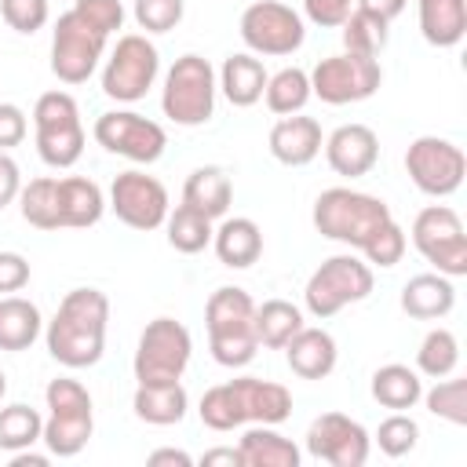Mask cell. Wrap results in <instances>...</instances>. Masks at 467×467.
I'll return each mask as SVG.
<instances>
[{
	"mask_svg": "<svg viewBox=\"0 0 467 467\" xmlns=\"http://www.w3.org/2000/svg\"><path fill=\"white\" fill-rule=\"evenodd\" d=\"M109 208L113 215L131 230H157L168 219V190L157 175H146L139 168L120 171L109 186Z\"/></svg>",
	"mask_w": 467,
	"mask_h": 467,
	"instance_id": "cell-17",
	"label": "cell"
},
{
	"mask_svg": "<svg viewBox=\"0 0 467 467\" xmlns=\"http://www.w3.org/2000/svg\"><path fill=\"white\" fill-rule=\"evenodd\" d=\"M416 441H420V423H416L412 416H405V412H390V416L376 427V445H379V452L390 456V460L409 456V452L416 449Z\"/></svg>",
	"mask_w": 467,
	"mask_h": 467,
	"instance_id": "cell-40",
	"label": "cell"
},
{
	"mask_svg": "<svg viewBox=\"0 0 467 467\" xmlns=\"http://www.w3.org/2000/svg\"><path fill=\"white\" fill-rule=\"evenodd\" d=\"M51 452H33V449H18L11 452V467H47Z\"/></svg>",
	"mask_w": 467,
	"mask_h": 467,
	"instance_id": "cell-52",
	"label": "cell"
},
{
	"mask_svg": "<svg viewBox=\"0 0 467 467\" xmlns=\"http://www.w3.org/2000/svg\"><path fill=\"white\" fill-rule=\"evenodd\" d=\"M29 285V259L22 252H0V296L22 292Z\"/></svg>",
	"mask_w": 467,
	"mask_h": 467,
	"instance_id": "cell-46",
	"label": "cell"
},
{
	"mask_svg": "<svg viewBox=\"0 0 467 467\" xmlns=\"http://www.w3.org/2000/svg\"><path fill=\"white\" fill-rule=\"evenodd\" d=\"M230 201H234V182H230V171L219 168V164H201L186 175V186H182V204L197 208L201 215H208L212 223L223 219L230 212Z\"/></svg>",
	"mask_w": 467,
	"mask_h": 467,
	"instance_id": "cell-24",
	"label": "cell"
},
{
	"mask_svg": "<svg viewBox=\"0 0 467 467\" xmlns=\"http://www.w3.org/2000/svg\"><path fill=\"white\" fill-rule=\"evenodd\" d=\"M212 244H215V255L223 266L230 270H248L252 263H259L263 255V230L255 219L248 215H234V219H223L212 234Z\"/></svg>",
	"mask_w": 467,
	"mask_h": 467,
	"instance_id": "cell-22",
	"label": "cell"
},
{
	"mask_svg": "<svg viewBox=\"0 0 467 467\" xmlns=\"http://www.w3.org/2000/svg\"><path fill=\"white\" fill-rule=\"evenodd\" d=\"M73 11L91 29H99L102 36H109V33H117L124 26V4L120 0H73Z\"/></svg>",
	"mask_w": 467,
	"mask_h": 467,
	"instance_id": "cell-44",
	"label": "cell"
},
{
	"mask_svg": "<svg viewBox=\"0 0 467 467\" xmlns=\"http://www.w3.org/2000/svg\"><path fill=\"white\" fill-rule=\"evenodd\" d=\"M109 325V299L99 288H73L44 328L47 354L66 368H91L102 361Z\"/></svg>",
	"mask_w": 467,
	"mask_h": 467,
	"instance_id": "cell-1",
	"label": "cell"
},
{
	"mask_svg": "<svg viewBox=\"0 0 467 467\" xmlns=\"http://www.w3.org/2000/svg\"><path fill=\"white\" fill-rule=\"evenodd\" d=\"M190 354H193L190 328L175 317H153L139 336L131 372L139 383H171V379H182Z\"/></svg>",
	"mask_w": 467,
	"mask_h": 467,
	"instance_id": "cell-9",
	"label": "cell"
},
{
	"mask_svg": "<svg viewBox=\"0 0 467 467\" xmlns=\"http://www.w3.org/2000/svg\"><path fill=\"white\" fill-rule=\"evenodd\" d=\"M44 401H47V416H44V434L40 441L47 445L51 456L58 460H69L77 456L91 431H95V409H91V394L80 379H69V376H58L47 383L44 390Z\"/></svg>",
	"mask_w": 467,
	"mask_h": 467,
	"instance_id": "cell-5",
	"label": "cell"
},
{
	"mask_svg": "<svg viewBox=\"0 0 467 467\" xmlns=\"http://www.w3.org/2000/svg\"><path fill=\"white\" fill-rule=\"evenodd\" d=\"M161 73V55L146 33H124L102 66V91L117 102H139Z\"/></svg>",
	"mask_w": 467,
	"mask_h": 467,
	"instance_id": "cell-10",
	"label": "cell"
},
{
	"mask_svg": "<svg viewBox=\"0 0 467 467\" xmlns=\"http://www.w3.org/2000/svg\"><path fill=\"white\" fill-rule=\"evenodd\" d=\"M241 40L252 55H292L306 40L303 15L281 0H255L241 11Z\"/></svg>",
	"mask_w": 467,
	"mask_h": 467,
	"instance_id": "cell-13",
	"label": "cell"
},
{
	"mask_svg": "<svg viewBox=\"0 0 467 467\" xmlns=\"http://www.w3.org/2000/svg\"><path fill=\"white\" fill-rule=\"evenodd\" d=\"M106 40L99 29H91L73 7L66 15H58L55 22V33H51V73L62 80V84H84L102 55H106Z\"/></svg>",
	"mask_w": 467,
	"mask_h": 467,
	"instance_id": "cell-14",
	"label": "cell"
},
{
	"mask_svg": "<svg viewBox=\"0 0 467 467\" xmlns=\"http://www.w3.org/2000/svg\"><path fill=\"white\" fill-rule=\"evenodd\" d=\"M44 332V317L36 303L22 296H0V350H29Z\"/></svg>",
	"mask_w": 467,
	"mask_h": 467,
	"instance_id": "cell-30",
	"label": "cell"
},
{
	"mask_svg": "<svg viewBox=\"0 0 467 467\" xmlns=\"http://www.w3.org/2000/svg\"><path fill=\"white\" fill-rule=\"evenodd\" d=\"M383 84V69L376 58L368 55H328L310 69V95H317L328 106H350V102H365L379 91Z\"/></svg>",
	"mask_w": 467,
	"mask_h": 467,
	"instance_id": "cell-11",
	"label": "cell"
},
{
	"mask_svg": "<svg viewBox=\"0 0 467 467\" xmlns=\"http://www.w3.org/2000/svg\"><path fill=\"white\" fill-rule=\"evenodd\" d=\"M339 29H343V47L354 55H368V58H376L390 36V22L372 11H361V7H354Z\"/></svg>",
	"mask_w": 467,
	"mask_h": 467,
	"instance_id": "cell-36",
	"label": "cell"
},
{
	"mask_svg": "<svg viewBox=\"0 0 467 467\" xmlns=\"http://www.w3.org/2000/svg\"><path fill=\"white\" fill-rule=\"evenodd\" d=\"M325 146V135H321V124L314 117H303V113H288L281 117L274 128H270V153L277 164L285 168H303L310 164Z\"/></svg>",
	"mask_w": 467,
	"mask_h": 467,
	"instance_id": "cell-20",
	"label": "cell"
},
{
	"mask_svg": "<svg viewBox=\"0 0 467 467\" xmlns=\"http://www.w3.org/2000/svg\"><path fill=\"white\" fill-rule=\"evenodd\" d=\"M266 66L252 55V51H241V55H230L223 62V69L215 73L219 80V91L226 95L230 106H255L263 99V88H266Z\"/></svg>",
	"mask_w": 467,
	"mask_h": 467,
	"instance_id": "cell-27",
	"label": "cell"
},
{
	"mask_svg": "<svg viewBox=\"0 0 467 467\" xmlns=\"http://www.w3.org/2000/svg\"><path fill=\"white\" fill-rule=\"evenodd\" d=\"M423 405L431 416L463 427L467 423V379H438L431 390H423Z\"/></svg>",
	"mask_w": 467,
	"mask_h": 467,
	"instance_id": "cell-39",
	"label": "cell"
},
{
	"mask_svg": "<svg viewBox=\"0 0 467 467\" xmlns=\"http://www.w3.org/2000/svg\"><path fill=\"white\" fill-rule=\"evenodd\" d=\"M201 463H204V467H215V463L244 467V460H241V449H208V452L201 456Z\"/></svg>",
	"mask_w": 467,
	"mask_h": 467,
	"instance_id": "cell-51",
	"label": "cell"
},
{
	"mask_svg": "<svg viewBox=\"0 0 467 467\" xmlns=\"http://www.w3.org/2000/svg\"><path fill=\"white\" fill-rule=\"evenodd\" d=\"M0 18H4L15 33L33 36L36 29L47 26L51 7H47V0H0Z\"/></svg>",
	"mask_w": 467,
	"mask_h": 467,
	"instance_id": "cell-42",
	"label": "cell"
},
{
	"mask_svg": "<svg viewBox=\"0 0 467 467\" xmlns=\"http://www.w3.org/2000/svg\"><path fill=\"white\" fill-rule=\"evenodd\" d=\"M263 99H266V109L277 113V117L299 113V109L310 102V73L299 69V66H285V69H277L274 77H266Z\"/></svg>",
	"mask_w": 467,
	"mask_h": 467,
	"instance_id": "cell-33",
	"label": "cell"
},
{
	"mask_svg": "<svg viewBox=\"0 0 467 467\" xmlns=\"http://www.w3.org/2000/svg\"><path fill=\"white\" fill-rule=\"evenodd\" d=\"M215 91H219V80L212 62L201 55H179L175 66L164 73L161 109L179 128H201L215 113Z\"/></svg>",
	"mask_w": 467,
	"mask_h": 467,
	"instance_id": "cell-6",
	"label": "cell"
},
{
	"mask_svg": "<svg viewBox=\"0 0 467 467\" xmlns=\"http://www.w3.org/2000/svg\"><path fill=\"white\" fill-rule=\"evenodd\" d=\"M420 33L431 47H456L467 33V0H416Z\"/></svg>",
	"mask_w": 467,
	"mask_h": 467,
	"instance_id": "cell-28",
	"label": "cell"
},
{
	"mask_svg": "<svg viewBox=\"0 0 467 467\" xmlns=\"http://www.w3.org/2000/svg\"><path fill=\"white\" fill-rule=\"evenodd\" d=\"M131 409L142 423H153V427H171V423H182L186 409H190V394L182 387V379H171V383H139L135 387V398H131Z\"/></svg>",
	"mask_w": 467,
	"mask_h": 467,
	"instance_id": "cell-26",
	"label": "cell"
},
{
	"mask_svg": "<svg viewBox=\"0 0 467 467\" xmlns=\"http://www.w3.org/2000/svg\"><path fill=\"white\" fill-rule=\"evenodd\" d=\"M26 135H29V120H26L22 106H15V102H0V150L18 146Z\"/></svg>",
	"mask_w": 467,
	"mask_h": 467,
	"instance_id": "cell-47",
	"label": "cell"
},
{
	"mask_svg": "<svg viewBox=\"0 0 467 467\" xmlns=\"http://www.w3.org/2000/svg\"><path fill=\"white\" fill-rule=\"evenodd\" d=\"M303 310L288 299H266L263 306H255V339L259 347L270 350H285V343L303 328Z\"/></svg>",
	"mask_w": 467,
	"mask_h": 467,
	"instance_id": "cell-32",
	"label": "cell"
},
{
	"mask_svg": "<svg viewBox=\"0 0 467 467\" xmlns=\"http://www.w3.org/2000/svg\"><path fill=\"white\" fill-rule=\"evenodd\" d=\"M131 15H135L139 29H146V33H168V29H175L182 22L186 0H135Z\"/></svg>",
	"mask_w": 467,
	"mask_h": 467,
	"instance_id": "cell-41",
	"label": "cell"
},
{
	"mask_svg": "<svg viewBox=\"0 0 467 467\" xmlns=\"http://www.w3.org/2000/svg\"><path fill=\"white\" fill-rule=\"evenodd\" d=\"M412 244L416 252L445 277L467 274V234L460 215L449 204H427L412 219Z\"/></svg>",
	"mask_w": 467,
	"mask_h": 467,
	"instance_id": "cell-12",
	"label": "cell"
},
{
	"mask_svg": "<svg viewBox=\"0 0 467 467\" xmlns=\"http://www.w3.org/2000/svg\"><path fill=\"white\" fill-rule=\"evenodd\" d=\"M285 358H288V368L299 376V379H325L332 368H336V339L332 332L325 328H314V325H303L288 343H285Z\"/></svg>",
	"mask_w": 467,
	"mask_h": 467,
	"instance_id": "cell-21",
	"label": "cell"
},
{
	"mask_svg": "<svg viewBox=\"0 0 467 467\" xmlns=\"http://www.w3.org/2000/svg\"><path fill=\"white\" fill-rule=\"evenodd\" d=\"M44 434V416L22 401L15 405H0V449L4 452H18V449H33Z\"/></svg>",
	"mask_w": 467,
	"mask_h": 467,
	"instance_id": "cell-37",
	"label": "cell"
},
{
	"mask_svg": "<svg viewBox=\"0 0 467 467\" xmlns=\"http://www.w3.org/2000/svg\"><path fill=\"white\" fill-rule=\"evenodd\" d=\"M95 142L106 150V153H117V157H128L135 164H153L161 161L164 146H168V131L135 113V109H109V113H99L95 128H91Z\"/></svg>",
	"mask_w": 467,
	"mask_h": 467,
	"instance_id": "cell-16",
	"label": "cell"
},
{
	"mask_svg": "<svg viewBox=\"0 0 467 467\" xmlns=\"http://www.w3.org/2000/svg\"><path fill=\"white\" fill-rule=\"evenodd\" d=\"M164 230H168V244L175 252H182V255L204 252L212 244V234H215L212 219L201 215L190 204H175V212H168V219H164Z\"/></svg>",
	"mask_w": 467,
	"mask_h": 467,
	"instance_id": "cell-35",
	"label": "cell"
},
{
	"mask_svg": "<svg viewBox=\"0 0 467 467\" xmlns=\"http://www.w3.org/2000/svg\"><path fill=\"white\" fill-rule=\"evenodd\" d=\"M146 463H150V467H161V463L190 467V463H193V456H190V452H182V449H153V452L146 456Z\"/></svg>",
	"mask_w": 467,
	"mask_h": 467,
	"instance_id": "cell-50",
	"label": "cell"
},
{
	"mask_svg": "<svg viewBox=\"0 0 467 467\" xmlns=\"http://www.w3.org/2000/svg\"><path fill=\"white\" fill-rule=\"evenodd\" d=\"M4 394H7V376H4V368H0V401H4Z\"/></svg>",
	"mask_w": 467,
	"mask_h": 467,
	"instance_id": "cell-53",
	"label": "cell"
},
{
	"mask_svg": "<svg viewBox=\"0 0 467 467\" xmlns=\"http://www.w3.org/2000/svg\"><path fill=\"white\" fill-rule=\"evenodd\" d=\"M201 423L212 431H234L244 423H285L292 416V394L288 387L259 376H237L230 383L208 387L201 398Z\"/></svg>",
	"mask_w": 467,
	"mask_h": 467,
	"instance_id": "cell-2",
	"label": "cell"
},
{
	"mask_svg": "<svg viewBox=\"0 0 467 467\" xmlns=\"http://www.w3.org/2000/svg\"><path fill=\"white\" fill-rule=\"evenodd\" d=\"M405 4H409V0H354V7H361V11H372V15L387 18V22H394V18L405 11Z\"/></svg>",
	"mask_w": 467,
	"mask_h": 467,
	"instance_id": "cell-49",
	"label": "cell"
},
{
	"mask_svg": "<svg viewBox=\"0 0 467 467\" xmlns=\"http://www.w3.org/2000/svg\"><path fill=\"white\" fill-rule=\"evenodd\" d=\"M325 161L336 175H347V179L368 175L379 161V139L368 124H339L325 139Z\"/></svg>",
	"mask_w": 467,
	"mask_h": 467,
	"instance_id": "cell-19",
	"label": "cell"
},
{
	"mask_svg": "<svg viewBox=\"0 0 467 467\" xmlns=\"http://www.w3.org/2000/svg\"><path fill=\"white\" fill-rule=\"evenodd\" d=\"M18 190H22V171H18L15 157L7 150H0V208L18 201Z\"/></svg>",
	"mask_w": 467,
	"mask_h": 467,
	"instance_id": "cell-48",
	"label": "cell"
},
{
	"mask_svg": "<svg viewBox=\"0 0 467 467\" xmlns=\"http://www.w3.org/2000/svg\"><path fill=\"white\" fill-rule=\"evenodd\" d=\"M310 219H314V230L321 237L361 252L394 215H390V204L372 197V193H361L350 186H332V190L317 193Z\"/></svg>",
	"mask_w": 467,
	"mask_h": 467,
	"instance_id": "cell-3",
	"label": "cell"
},
{
	"mask_svg": "<svg viewBox=\"0 0 467 467\" xmlns=\"http://www.w3.org/2000/svg\"><path fill=\"white\" fill-rule=\"evenodd\" d=\"M36 153L47 168H73L84 153V124L80 106L69 91H44L33 106Z\"/></svg>",
	"mask_w": 467,
	"mask_h": 467,
	"instance_id": "cell-7",
	"label": "cell"
},
{
	"mask_svg": "<svg viewBox=\"0 0 467 467\" xmlns=\"http://www.w3.org/2000/svg\"><path fill=\"white\" fill-rule=\"evenodd\" d=\"M368 390H372V398H376L383 409L405 412V409H412V405L423 398V379H420L416 368L390 361V365H379V368L372 372V387H368Z\"/></svg>",
	"mask_w": 467,
	"mask_h": 467,
	"instance_id": "cell-31",
	"label": "cell"
},
{
	"mask_svg": "<svg viewBox=\"0 0 467 467\" xmlns=\"http://www.w3.org/2000/svg\"><path fill=\"white\" fill-rule=\"evenodd\" d=\"M350 11L354 0H303V15L321 29H339Z\"/></svg>",
	"mask_w": 467,
	"mask_h": 467,
	"instance_id": "cell-45",
	"label": "cell"
},
{
	"mask_svg": "<svg viewBox=\"0 0 467 467\" xmlns=\"http://www.w3.org/2000/svg\"><path fill=\"white\" fill-rule=\"evenodd\" d=\"M237 449L244 467H299V445L277 434L270 423H252Z\"/></svg>",
	"mask_w": 467,
	"mask_h": 467,
	"instance_id": "cell-29",
	"label": "cell"
},
{
	"mask_svg": "<svg viewBox=\"0 0 467 467\" xmlns=\"http://www.w3.org/2000/svg\"><path fill=\"white\" fill-rule=\"evenodd\" d=\"M55 186H58L55 175H40V179H29L18 190V212H22V219L29 226H36V230H62Z\"/></svg>",
	"mask_w": 467,
	"mask_h": 467,
	"instance_id": "cell-34",
	"label": "cell"
},
{
	"mask_svg": "<svg viewBox=\"0 0 467 467\" xmlns=\"http://www.w3.org/2000/svg\"><path fill=\"white\" fill-rule=\"evenodd\" d=\"M368 296H372V266L354 252L328 255L310 274V281L303 288V303L317 321H325V317L339 314L343 306L361 303Z\"/></svg>",
	"mask_w": 467,
	"mask_h": 467,
	"instance_id": "cell-8",
	"label": "cell"
},
{
	"mask_svg": "<svg viewBox=\"0 0 467 467\" xmlns=\"http://www.w3.org/2000/svg\"><path fill=\"white\" fill-rule=\"evenodd\" d=\"M204 328H208V350L226 368H244L255 350V303L244 288L223 285L204 303Z\"/></svg>",
	"mask_w": 467,
	"mask_h": 467,
	"instance_id": "cell-4",
	"label": "cell"
},
{
	"mask_svg": "<svg viewBox=\"0 0 467 467\" xmlns=\"http://www.w3.org/2000/svg\"><path fill=\"white\" fill-rule=\"evenodd\" d=\"M55 193H58V219L69 230L95 226L102 219V212H106V197H102V190H99L95 179L66 175V179H58Z\"/></svg>",
	"mask_w": 467,
	"mask_h": 467,
	"instance_id": "cell-25",
	"label": "cell"
},
{
	"mask_svg": "<svg viewBox=\"0 0 467 467\" xmlns=\"http://www.w3.org/2000/svg\"><path fill=\"white\" fill-rule=\"evenodd\" d=\"M405 244H409L405 230L390 219V223H387V226L361 248V255H365V263H372V266H398L401 255H405Z\"/></svg>",
	"mask_w": 467,
	"mask_h": 467,
	"instance_id": "cell-43",
	"label": "cell"
},
{
	"mask_svg": "<svg viewBox=\"0 0 467 467\" xmlns=\"http://www.w3.org/2000/svg\"><path fill=\"white\" fill-rule=\"evenodd\" d=\"M306 452L332 467H365L372 452V438L358 420L343 412H321L306 427Z\"/></svg>",
	"mask_w": 467,
	"mask_h": 467,
	"instance_id": "cell-18",
	"label": "cell"
},
{
	"mask_svg": "<svg viewBox=\"0 0 467 467\" xmlns=\"http://www.w3.org/2000/svg\"><path fill=\"white\" fill-rule=\"evenodd\" d=\"M456 365H460V339L449 328H431L416 350V372L441 379V376H452Z\"/></svg>",
	"mask_w": 467,
	"mask_h": 467,
	"instance_id": "cell-38",
	"label": "cell"
},
{
	"mask_svg": "<svg viewBox=\"0 0 467 467\" xmlns=\"http://www.w3.org/2000/svg\"><path fill=\"white\" fill-rule=\"evenodd\" d=\"M405 171L416 182L420 193L427 197H449L460 190L467 175V157L452 139L438 135H420L405 150Z\"/></svg>",
	"mask_w": 467,
	"mask_h": 467,
	"instance_id": "cell-15",
	"label": "cell"
},
{
	"mask_svg": "<svg viewBox=\"0 0 467 467\" xmlns=\"http://www.w3.org/2000/svg\"><path fill=\"white\" fill-rule=\"evenodd\" d=\"M401 310L416 321H438L445 317L452 306H456V288H452V277L445 274H416L405 281L401 288Z\"/></svg>",
	"mask_w": 467,
	"mask_h": 467,
	"instance_id": "cell-23",
	"label": "cell"
}]
</instances>
